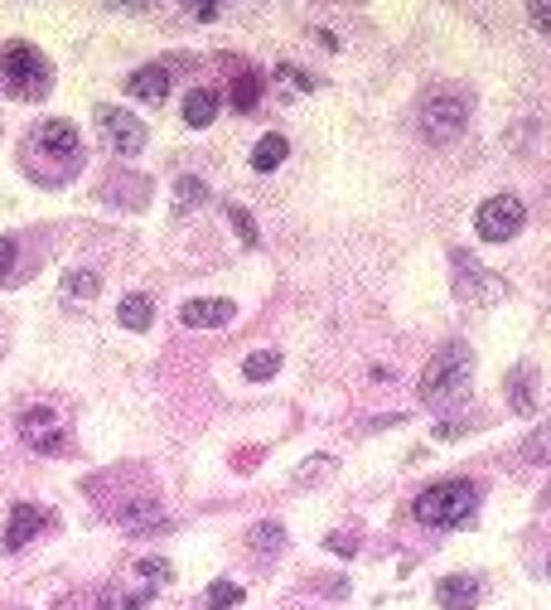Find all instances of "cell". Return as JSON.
<instances>
[{
	"mask_svg": "<svg viewBox=\"0 0 551 610\" xmlns=\"http://www.w3.org/2000/svg\"><path fill=\"white\" fill-rule=\"evenodd\" d=\"M145 601H151V596L121 587V581H112V587L102 591V610H145Z\"/></svg>",
	"mask_w": 551,
	"mask_h": 610,
	"instance_id": "d6986e66",
	"label": "cell"
},
{
	"mask_svg": "<svg viewBox=\"0 0 551 610\" xmlns=\"http://www.w3.org/2000/svg\"><path fill=\"white\" fill-rule=\"evenodd\" d=\"M522 223H528V209H522V199H513V194L483 199L479 214H475V228H479L483 243H508V237L522 233Z\"/></svg>",
	"mask_w": 551,
	"mask_h": 610,
	"instance_id": "ba28073f",
	"label": "cell"
},
{
	"mask_svg": "<svg viewBox=\"0 0 551 610\" xmlns=\"http://www.w3.org/2000/svg\"><path fill=\"white\" fill-rule=\"evenodd\" d=\"M522 456H528L532 466H547V460H551V417L528 436V441H522Z\"/></svg>",
	"mask_w": 551,
	"mask_h": 610,
	"instance_id": "cb8c5ba5",
	"label": "cell"
},
{
	"mask_svg": "<svg viewBox=\"0 0 551 610\" xmlns=\"http://www.w3.org/2000/svg\"><path fill=\"white\" fill-rule=\"evenodd\" d=\"M44 528H49V514L44 509H34V504H16V509H10V523H6V548L20 552L24 542H34Z\"/></svg>",
	"mask_w": 551,
	"mask_h": 610,
	"instance_id": "8fae6325",
	"label": "cell"
},
{
	"mask_svg": "<svg viewBox=\"0 0 551 610\" xmlns=\"http://www.w3.org/2000/svg\"><path fill=\"white\" fill-rule=\"evenodd\" d=\"M242 374H247L252 383H266L272 374H280V354H276V349H257V354H247Z\"/></svg>",
	"mask_w": 551,
	"mask_h": 610,
	"instance_id": "ffe728a7",
	"label": "cell"
},
{
	"mask_svg": "<svg viewBox=\"0 0 551 610\" xmlns=\"http://www.w3.org/2000/svg\"><path fill=\"white\" fill-rule=\"evenodd\" d=\"M465 126H469V102L460 98V92H436V98H426L421 136L431 141V145H450Z\"/></svg>",
	"mask_w": 551,
	"mask_h": 610,
	"instance_id": "52a82bcc",
	"label": "cell"
},
{
	"mask_svg": "<svg viewBox=\"0 0 551 610\" xmlns=\"http://www.w3.org/2000/svg\"><path fill=\"white\" fill-rule=\"evenodd\" d=\"M227 218H233V228L242 237V247H257V223H252V214L242 204H227Z\"/></svg>",
	"mask_w": 551,
	"mask_h": 610,
	"instance_id": "4316f807",
	"label": "cell"
},
{
	"mask_svg": "<svg viewBox=\"0 0 551 610\" xmlns=\"http://www.w3.org/2000/svg\"><path fill=\"white\" fill-rule=\"evenodd\" d=\"M16 257H20V237H0V282H10V267H16Z\"/></svg>",
	"mask_w": 551,
	"mask_h": 610,
	"instance_id": "f1b7e54d",
	"label": "cell"
},
{
	"mask_svg": "<svg viewBox=\"0 0 551 610\" xmlns=\"http://www.w3.org/2000/svg\"><path fill=\"white\" fill-rule=\"evenodd\" d=\"M218 92L213 88H194L190 98H184V122L190 126H213V116H218Z\"/></svg>",
	"mask_w": 551,
	"mask_h": 610,
	"instance_id": "2e32d148",
	"label": "cell"
},
{
	"mask_svg": "<svg viewBox=\"0 0 551 610\" xmlns=\"http://www.w3.org/2000/svg\"><path fill=\"white\" fill-rule=\"evenodd\" d=\"M112 519L126 528V533H151V528H165V514H160V504L151 495H136L131 504H116Z\"/></svg>",
	"mask_w": 551,
	"mask_h": 610,
	"instance_id": "7c38bea8",
	"label": "cell"
},
{
	"mask_svg": "<svg viewBox=\"0 0 551 610\" xmlns=\"http://www.w3.org/2000/svg\"><path fill=\"white\" fill-rule=\"evenodd\" d=\"M436 601H440V610H475L479 601H483V581L479 577H446L436 587Z\"/></svg>",
	"mask_w": 551,
	"mask_h": 610,
	"instance_id": "4fadbf2b",
	"label": "cell"
},
{
	"mask_svg": "<svg viewBox=\"0 0 551 610\" xmlns=\"http://www.w3.org/2000/svg\"><path fill=\"white\" fill-rule=\"evenodd\" d=\"M329 466H334V460H329V456H319L315 466H300V470H295V480H300V485H310V480H319V475H325Z\"/></svg>",
	"mask_w": 551,
	"mask_h": 610,
	"instance_id": "1f68e13d",
	"label": "cell"
},
{
	"mask_svg": "<svg viewBox=\"0 0 551 610\" xmlns=\"http://www.w3.org/2000/svg\"><path fill=\"white\" fill-rule=\"evenodd\" d=\"M508 403H513V413H522V417L537 413V374L528 364H518L513 374H508Z\"/></svg>",
	"mask_w": 551,
	"mask_h": 610,
	"instance_id": "9a60e30c",
	"label": "cell"
},
{
	"mask_svg": "<svg viewBox=\"0 0 551 610\" xmlns=\"http://www.w3.org/2000/svg\"><path fill=\"white\" fill-rule=\"evenodd\" d=\"M0 88L10 92V98H44L49 92V63L44 54H34L30 44H6V54H0Z\"/></svg>",
	"mask_w": 551,
	"mask_h": 610,
	"instance_id": "277c9868",
	"label": "cell"
},
{
	"mask_svg": "<svg viewBox=\"0 0 551 610\" xmlns=\"http://www.w3.org/2000/svg\"><path fill=\"white\" fill-rule=\"evenodd\" d=\"M204 601H208V610H233V606H242V587L223 577V581H213V587H208Z\"/></svg>",
	"mask_w": 551,
	"mask_h": 610,
	"instance_id": "d4e9b609",
	"label": "cell"
},
{
	"mask_svg": "<svg viewBox=\"0 0 551 610\" xmlns=\"http://www.w3.org/2000/svg\"><path fill=\"white\" fill-rule=\"evenodd\" d=\"M92 122H98L102 131V141L112 145L116 155H141L145 151V141H151V131H145V122L136 112H126V108H112V102H102V108H92Z\"/></svg>",
	"mask_w": 551,
	"mask_h": 610,
	"instance_id": "5b68a950",
	"label": "cell"
},
{
	"mask_svg": "<svg viewBox=\"0 0 551 610\" xmlns=\"http://www.w3.org/2000/svg\"><path fill=\"white\" fill-rule=\"evenodd\" d=\"M20 436H24V446L44 450V456H63V450H69V431H63V421L53 417L49 407L20 413Z\"/></svg>",
	"mask_w": 551,
	"mask_h": 610,
	"instance_id": "9c48e42d",
	"label": "cell"
},
{
	"mask_svg": "<svg viewBox=\"0 0 551 610\" xmlns=\"http://www.w3.org/2000/svg\"><path fill=\"white\" fill-rule=\"evenodd\" d=\"M233 315H237V305L218 301V296H198V301L180 305V325H190V329H218V325L233 321Z\"/></svg>",
	"mask_w": 551,
	"mask_h": 610,
	"instance_id": "30bf717a",
	"label": "cell"
},
{
	"mask_svg": "<svg viewBox=\"0 0 551 610\" xmlns=\"http://www.w3.org/2000/svg\"><path fill=\"white\" fill-rule=\"evenodd\" d=\"M411 514L426 528H460L479 514V485L475 480H440V485L416 495Z\"/></svg>",
	"mask_w": 551,
	"mask_h": 610,
	"instance_id": "3957f363",
	"label": "cell"
},
{
	"mask_svg": "<svg viewBox=\"0 0 551 610\" xmlns=\"http://www.w3.org/2000/svg\"><path fill=\"white\" fill-rule=\"evenodd\" d=\"M286 155H290V141L272 131V136H262L257 145H252V170H257V175H272V170L286 161Z\"/></svg>",
	"mask_w": 551,
	"mask_h": 610,
	"instance_id": "e0dca14e",
	"label": "cell"
},
{
	"mask_svg": "<svg viewBox=\"0 0 551 610\" xmlns=\"http://www.w3.org/2000/svg\"><path fill=\"white\" fill-rule=\"evenodd\" d=\"M455 296L469 301V305H493L499 296H508V282L499 272H489L475 252H455Z\"/></svg>",
	"mask_w": 551,
	"mask_h": 610,
	"instance_id": "8992f818",
	"label": "cell"
},
{
	"mask_svg": "<svg viewBox=\"0 0 551 610\" xmlns=\"http://www.w3.org/2000/svg\"><path fill=\"white\" fill-rule=\"evenodd\" d=\"M469 378H475V354H469V344L450 339V344H440L431 354V364L421 368L416 393H421L426 407H450L469 393Z\"/></svg>",
	"mask_w": 551,
	"mask_h": 610,
	"instance_id": "7a4b0ae2",
	"label": "cell"
},
{
	"mask_svg": "<svg viewBox=\"0 0 551 610\" xmlns=\"http://www.w3.org/2000/svg\"><path fill=\"white\" fill-rule=\"evenodd\" d=\"M126 92L136 102H151L155 108V102H165V92H170V69L165 63H145V69H136L126 78Z\"/></svg>",
	"mask_w": 551,
	"mask_h": 610,
	"instance_id": "5bb4252c",
	"label": "cell"
},
{
	"mask_svg": "<svg viewBox=\"0 0 551 610\" xmlns=\"http://www.w3.org/2000/svg\"><path fill=\"white\" fill-rule=\"evenodd\" d=\"M325 548H329V552L354 557V552H358V538H354V533H329V538H325Z\"/></svg>",
	"mask_w": 551,
	"mask_h": 610,
	"instance_id": "4dcf8cb0",
	"label": "cell"
},
{
	"mask_svg": "<svg viewBox=\"0 0 551 610\" xmlns=\"http://www.w3.org/2000/svg\"><path fill=\"white\" fill-rule=\"evenodd\" d=\"M276 83H286V88H295V92H315V78L300 73L295 63H280V69H276Z\"/></svg>",
	"mask_w": 551,
	"mask_h": 610,
	"instance_id": "83f0119b",
	"label": "cell"
},
{
	"mask_svg": "<svg viewBox=\"0 0 551 610\" xmlns=\"http://www.w3.org/2000/svg\"><path fill=\"white\" fill-rule=\"evenodd\" d=\"M257 98H262V78L242 69L237 83H233V108H237V112H252V108H257Z\"/></svg>",
	"mask_w": 551,
	"mask_h": 610,
	"instance_id": "44dd1931",
	"label": "cell"
},
{
	"mask_svg": "<svg viewBox=\"0 0 551 610\" xmlns=\"http://www.w3.org/2000/svg\"><path fill=\"white\" fill-rule=\"evenodd\" d=\"M252 552H266V557H276L280 552V542H286V538H280V523H257V528H252Z\"/></svg>",
	"mask_w": 551,
	"mask_h": 610,
	"instance_id": "484cf974",
	"label": "cell"
},
{
	"mask_svg": "<svg viewBox=\"0 0 551 610\" xmlns=\"http://www.w3.org/2000/svg\"><path fill=\"white\" fill-rule=\"evenodd\" d=\"M116 321L126 325V329H151L155 301H151V296H126V301H121V311H116Z\"/></svg>",
	"mask_w": 551,
	"mask_h": 610,
	"instance_id": "ac0fdd59",
	"label": "cell"
},
{
	"mask_svg": "<svg viewBox=\"0 0 551 610\" xmlns=\"http://www.w3.org/2000/svg\"><path fill=\"white\" fill-rule=\"evenodd\" d=\"M208 199L204 190V180H194V175H184L180 184H174V214H184V209H198Z\"/></svg>",
	"mask_w": 551,
	"mask_h": 610,
	"instance_id": "603a6c76",
	"label": "cell"
},
{
	"mask_svg": "<svg viewBox=\"0 0 551 610\" xmlns=\"http://www.w3.org/2000/svg\"><path fill=\"white\" fill-rule=\"evenodd\" d=\"M98 291H102L98 272H69V276H63V296H73V301H92Z\"/></svg>",
	"mask_w": 551,
	"mask_h": 610,
	"instance_id": "7402d4cb",
	"label": "cell"
},
{
	"mask_svg": "<svg viewBox=\"0 0 551 610\" xmlns=\"http://www.w3.org/2000/svg\"><path fill=\"white\" fill-rule=\"evenodd\" d=\"M547 572H551V562H547Z\"/></svg>",
	"mask_w": 551,
	"mask_h": 610,
	"instance_id": "d6a6232c",
	"label": "cell"
},
{
	"mask_svg": "<svg viewBox=\"0 0 551 610\" xmlns=\"http://www.w3.org/2000/svg\"><path fill=\"white\" fill-rule=\"evenodd\" d=\"M528 20H532V30L551 34V0H537V6H528Z\"/></svg>",
	"mask_w": 551,
	"mask_h": 610,
	"instance_id": "f546056e",
	"label": "cell"
},
{
	"mask_svg": "<svg viewBox=\"0 0 551 610\" xmlns=\"http://www.w3.org/2000/svg\"><path fill=\"white\" fill-rule=\"evenodd\" d=\"M78 165H83V145H78L73 122H63V116H49L24 136V170L49 190H59Z\"/></svg>",
	"mask_w": 551,
	"mask_h": 610,
	"instance_id": "6da1fadb",
	"label": "cell"
}]
</instances>
